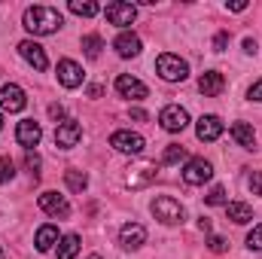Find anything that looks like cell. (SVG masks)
Instances as JSON below:
<instances>
[{
  "instance_id": "2e32d148",
  "label": "cell",
  "mask_w": 262,
  "mask_h": 259,
  "mask_svg": "<svg viewBox=\"0 0 262 259\" xmlns=\"http://www.w3.org/2000/svg\"><path fill=\"white\" fill-rule=\"evenodd\" d=\"M116 92H119L122 98H131V101H140V98H146V85H143L140 79L128 76V73L116 76Z\"/></svg>"
},
{
  "instance_id": "4fadbf2b",
  "label": "cell",
  "mask_w": 262,
  "mask_h": 259,
  "mask_svg": "<svg viewBox=\"0 0 262 259\" xmlns=\"http://www.w3.org/2000/svg\"><path fill=\"white\" fill-rule=\"evenodd\" d=\"M82 67L76 64V61H70V58H61L58 61V82L64 85V89H76V85H82Z\"/></svg>"
},
{
  "instance_id": "cb8c5ba5",
  "label": "cell",
  "mask_w": 262,
  "mask_h": 259,
  "mask_svg": "<svg viewBox=\"0 0 262 259\" xmlns=\"http://www.w3.org/2000/svg\"><path fill=\"white\" fill-rule=\"evenodd\" d=\"M64 180H67V186H70L73 192H82V189L89 186V177H85V171H79V168L64 171Z\"/></svg>"
},
{
  "instance_id": "ffe728a7",
  "label": "cell",
  "mask_w": 262,
  "mask_h": 259,
  "mask_svg": "<svg viewBox=\"0 0 262 259\" xmlns=\"http://www.w3.org/2000/svg\"><path fill=\"white\" fill-rule=\"evenodd\" d=\"M226 213H229V220L238 223V226H244V223L253 220V207L244 204V201H229V204H226Z\"/></svg>"
},
{
  "instance_id": "1f68e13d",
  "label": "cell",
  "mask_w": 262,
  "mask_h": 259,
  "mask_svg": "<svg viewBox=\"0 0 262 259\" xmlns=\"http://www.w3.org/2000/svg\"><path fill=\"white\" fill-rule=\"evenodd\" d=\"M247 186H250V192L253 195H262V171H253V174H250Z\"/></svg>"
},
{
  "instance_id": "60d3db41",
  "label": "cell",
  "mask_w": 262,
  "mask_h": 259,
  "mask_svg": "<svg viewBox=\"0 0 262 259\" xmlns=\"http://www.w3.org/2000/svg\"><path fill=\"white\" fill-rule=\"evenodd\" d=\"M0 259H3V250H0Z\"/></svg>"
},
{
  "instance_id": "5b68a950",
  "label": "cell",
  "mask_w": 262,
  "mask_h": 259,
  "mask_svg": "<svg viewBox=\"0 0 262 259\" xmlns=\"http://www.w3.org/2000/svg\"><path fill=\"white\" fill-rule=\"evenodd\" d=\"M104 15H107L110 25L125 28V25H131V21L137 18V6H134V3H125V0H113V3L104 6Z\"/></svg>"
},
{
  "instance_id": "6da1fadb",
  "label": "cell",
  "mask_w": 262,
  "mask_h": 259,
  "mask_svg": "<svg viewBox=\"0 0 262 259\" xmlns=\"http://www.w3.org/2000/svg\"><path fill=\"white\" fill-rule=\"evenodd\" d=\"M61 25H64V18H61V12L52 9V6H31V9H25V28H28L31 34H37V37L55 34Z\"/></svg>"
},
{
  "instance_id": "277c9868",
  "label": "cell",
  "mask_w": 262,
  "mask_h": 259,
  "mask_svg": "<svg viewBox=\"0 0 262 259\" xmlns=\"http://www.w3.org/2000/svg\"><path fill=\"white\" fill-rule=\"evenodd\" d=\"M156 177H159V168H156V162H137V165H131V168H128V174H125V183H128L131 189H143V186L156 183Z\"/></svg>"
},
{
  "instance_id": "f35d334b",
  "label": "cell",
  "mask_w": 262,
  "mask_h": 259,
  "mask_svg": "<svg viewBox=\"0 0 262 259\" xmlns=\"http://www.w3.org/2000/svg\"><path fill=\"white\" fill-rule=\"evenodd\" d=\"M89 259H101V256H98V253H92V256H89Z\"/></svg>"
},
{
  "instance_id": "30bf717a",
  "label": "cell",
  "mask_w": 262,
  "mask_h": 259,
  "mask_svg": "<svg viewBox=\"0 0 262 259\" xmlns=\"http://www.w3.org/2000/svg\"><path fill=\"white\" fill-rule=\"evenodd\" d=\"M79 137H82V125H79L76 119H64V122L55 128V146L73 149V146L79 143Z\"/></svg>"
},
{
  "instance_id": "74e56055",
  "label": "cell",
  "mask_w": 262,
  "mask_h": 259,
  "mask_svg": "<svg viewBox=\"0 0 262 259\" xmlns=\"http://www.w3.org/2000/svg\"><path fill=\"white\" fill-rule=\"evenodd\" d=\"M198 229H201V232H210V220H207V217H201V220H198Z\"/></svg>"
},
{
  "instance_id": "f1b7e54d",
  "label": "cell",
  "mask_w": 262,
  "mask_h": 259,
  "mask_svg": "<svg viewBox=\"0 0 262 259\" xmlns=\"http://www.w3.org/2000/svg\"><path fill=\"white\" fill-rule=\"evenodd\" d=\"M247 247H250V250H262V223L253 226V232L247 235Z\"/></svg>"
},
{
  "instance_id": "f546056e",
  "label": "cell",
  "mask_w": 262,
  "mask_h": 259,
  "mask_svg": "<svg viewBox=\"0 0 262 259\" xmlns=\"http://www.w3.org/2000/svg\"><path fill=\"white\" fill-rule=\"evenodd\" d=\"M204 201H207V204H226V189H223V186H213L210 192L204 195Z\"/></svg>"
},
{
  "instance_id": "ba28073f",
  "label": "cell",
  "mask_w": 262,
  "mask_h": 259,
  "mask_svg": "<svg viewBox=\"0 0 262 259\" xmlns=\"http://www.w3.org/2000/svg\"><path fill=\"white\" fill-rule=\"evenodd\" d=\"M25 104H28V98H25V89H21V85L6 82V85L0 89V110L18 113V110H25Z\"/></svg>"
},
{
  "instance_id": "7402d4cb",
  "label": "cell",
  "mask_w": 262,
  "mask_h": 259,
  "mask_svg": "<svg viewBox=\"0 0 262 259\" xmlns=\"http://www.w3.org/2000/svg\"><path fill=\"white\" fill-rule=\"evenodd\" d=\"M232 137H235L241 146H247V149H253V143H256V134H253V128H250L247 122H235V125H232Z\"/></svg>"
},
{
  "instance_id": "7a4b0ae2",
  "label": "cell",
  "mask_w": 262,
  "mask_h": 259,
  "mask_svg": "<svg viewBox=\"0 0 262 259\" xmlns=\"http://www.w3.org/2000/svg\"><path fill=\"white\" fill-rule=\"evenodd\" d=\"M156 70H159V76L168 79V82H183V79L189 76V64H186L180 55H174V52H162V55L156 58Z\"/></svg>"
},
{
  "instance_id": "d4e9b609",
  "label": "cell",
  "mask_w": 262,
  "mask_h": 259,
  "mask_svg": "<svg viewBox=\"0 0 262 259\" xmlns=\"http://www.w3.org/2000/svg\"><path fill=\"white\" fill-rule=\"evenodd\" d=\"M82 49H85L89 58H98L101 49H104V40H101L98 34H89V37H82Z\"/></svg>"
},
{
  "instance_id": "4dcf8cb0",
  "label": "cell",
  "mask_w": 262,
  "mask_h": 259,
  "mask_svg": "<svg viewBox=\"0 0 262 259\" xmlns=\"http://www.w3.org/2000/svg\"><path fill=\"white\" fill-rule=\"evenodd\" d=\"M207 247H210L213 253H226V250H229V244H226V238H220V235H210V241H207Z\"/></svg>"
},
{
  "instance_id": "8d00e7d4",
  "label": "cell",
  "mask_w": 262,
  "mask_h": 259,
  "mask_svg": "<svg viewBox=\"0 0 262 259\" xmlns=\"http://www.w3.org/2000/svg\"><path fill=\"white\" fill-rule=\"evenodd\" d=\"M131 119H137V122H143V119H146V113H143L140 107H134V110H131Z\"/></svg>"
},
{
  "instance_id": "44dd1931",
  "label": "cell",
  "mask_w": 262,
  "mask_h": 259,
  "mask_svg": "<svg viewBox=\"0 0 262 259\" xmlns=\"http://www.w3.org/2000/svg\"><path fill=\"white\" fill-rule=\"evenodd\" d=\"M34 244H37V250H49L52 244H58V229L55 226H40Z\"/></svg>"
},
{
  "instance_id": "ac0fdd59",
  "label": "cell",
  "mask_w": 262,
  "mask_h": 259,
  "mask_svg": "<svg viewBox=\"0 0 262 259\" xmlns=\"http://www.w3.org/2000/svg\"><path fill=\"white\" fill-rule=\"evenodd\" d=\"M113 49H116L122 58H134V55H140V37L131 34V31H122V34L113 40Z\"/></svg>"
},
{
  "instance_id": "484cf974",
  "label": "cell",
  "mask_w": 262,
  "mask_h": 259,
  "mask_svg": "<svg viewBox=\"0 0 262 259\" xmlns=\"http://www.w3.org/2000/svg\"><path fill=\"white\" fill-rule=\"evenodd\" d=\"M70 12H73V15H85V18H92V15L101 12V6H98V3H79V0H70Z\"/></svg>"
},
{
  "instance_id": "7c38bea8",
  "label": "cell",
  "mask_w": 262,
  "mask_h": 259,
  "mask_svg": "<svg viewBox=\"0 0 262 259\" xmlns=\"http://www.w3.org/2000/svg\"><path fill=\"white\" fill-rule=\"evenodd\" d=\"M40 137H43V128H40L34 119H21V122L15 125V140H18L25 149L37 146V143H40Z\"/></svg>"
},
{
  "instance_id": "ab89813d",
  "label": "cell",
  "mask_w": 262,
  "mask_h": 259,
  "mask_svg": "<svg viewBox=\"0 0 262 259\" xmlns=\"http://www.w3.org/2000/svg\"><path fill=\"white\" fill-rule=\"evenodd\" d=\"M0 128H3V116H0Z\"/></svg>"
},
{
  "instance_id": "52a82bcc",
  "label": "cell",
  "mask_w": 262,
  "mask_h": 259,
  "mask_svg": "<svg viewBox=\"0 0 262 259\" xmlns=\"http://www.w3.org/2000/svg\"><path fill=\"white\" fill-rule=\"evenodd\" d=\"M210 177H213V165H210L207 159H189L186 168H183V180H186L189 186H201V183H207Z\"/></svg>"
},
{
  "instance_id": "8992f818",
  "label": "cell",
  "mask_w": 262,
  "mask_h": 259,
  "mask_svg": "<svg viewBox=\"0 0 262 259\" xmlns=\"http://www.w3.org/2000/svg\"><path fill=\"white\" fill-rule=\"evenodd\" d=\"M110 146L119 149V153H131V156H140L143 153V137L137 131H113L110 134Z\"/></svg>"
},
{
  "instance_id": "d6986e66",
  "label": "cell",
  "mask_w": 262,
  "mask_h": 259,
  "mask_svg": "<svg viewBox=\"0 0 262 259\" xmlns=\"http://www.w3.org/2000/svg\"><path fill=\"white\" fill-rule=\"evenodd\" d=\"M195 134H198V140H204V143L216 140V137L223 134V119H220V116H201Z\"/></svg>"
},
{
  "instance_id": "3957f363",
  "label": "cell",
  "mask_w": 262,
  "mask_h": 259,
  "mask_svg": "<svg viewBox=\"0 0 262 259\" xmlns=\"http://www.w3.org/2000/svg\"><path fill=\"white\" fill-rule=\"evenodd\" d=\"M152 217H156V220H162L165 226H174V223H183L186 210H183V204H180L177 198L162 195V198H156V201H152Z\"/></svg>"
},
{
  "instance_id": "9c48e42d",
  "label": "cell",
  "mask_w": 262,
  "mask_h": 259,
  "mask_svg": "<svg viewBox=\"0 0 262 259\" xmlns=\"http://www.w3.org/2000/svg\"><path fill=\"white\" fill-rule=\"evenodd\" d=\"M159 122L165 131H183L189 125V113L180 107V104H168L162 113H159Z\"/></svg>"
},
{
  "instance_id": "603a6c76",
  "label": "cell",
  "mask_w": 262,
  "mask_h": 259,
  "mask_svg": "<svg viewBox=\"0 0 262 259\" xmlns=\"http://www.w3.org/2000/svg\"><path fill=\"white\" fill-rule=\"evenodd\" d=\"M79 235H64L61 238V244H58V259H73L79 253Z\"/></svg>"
},
{
  "instance_id": "e0dca14e",
  "label": "cell",
  "mask_w": 262,
  "mask_h": 259,
  "mask_svg": "<svg viewBox=\"0 0 262 259\" xmlns=\"http://www.w3.org/2000/svg\"><path fill=\"white\" fill-rule=\"evenodd\" d=\"M223 89H226V79H223V73H220V70H207V73H201V76H198V92H201V95L216 98Z\"/></svg>"
},
{
  "instance_id": "e575fe53",
  "label": "cell",
  "mask_w": 262,
  "mask_h": 259,
  "mask_svg": "<svg viewBox=\"0 0 262 259\" xmlns=\"http://www.w3.org/2000/svg\"><path fill=\"white\" fill-rule=\"evenodd\" d=\"M250 98H253V101H262V79L250 85Z\"/></svg>"
},
{
  "instance_id": "8fae6325",
  "label": "cell",
  "mask_w": 262,
  "mask_h": 259,
  "mask_svg": "<svg viewBox=\"0 0 262 259\" xmlns=\"http://www.w3.org/2000/svg\"><path fill=\"white\" fill-rule=\"evenodd\" d=\"M18 52H21V58L34 67V70H46V67H49V58H46L43 46H40V43H34V40L18 43Z\"/></svg>"
},
{
  "instance_id": "83f0119b",
  "label": "cell",
  "mask_w": 262,
  "mask_h": 259,
  "mask_svg": "<svg viewBox=\"0 0 262 259\" xmlns=\"http://www.w3.org/2000/svg\"><path fill=\"white\" fill-rule=\"evenodd\" d=\"M12 177H15V165H12V159L0 156V183H9Z\"/></svg>"
},
{
  "instance_id": "836d02e7",
  "label": "cell",
  "mask_w": 262,
  "mask_h": 259,
  "mask_svg": "<svg viewBox=\"0 0 262 259\" xmlns=\"http://www.w3.org/2000/svg\"><path fill=\"white\" fill-rule=\"evenodd\" d=\"M25 165H28V168H31V174H34V177H37V171H40V156H37V153H31V149H28V156H25Z\"/></svg>"
},
{
  "instance_id": "5bb4252c",
  "label": "cell",
  "mask_w": 262,
  "mask_h": 259,
  "mask_svg": "<svg viewBox=\"0 0 262 259\" xmlns=\"http://www.w3.org/2000/svg\"><path fill=\"white\" fill-rule=\"evenodd\" d=\"M40 207H43L49 217H61V220L70 217V204H67L64 195H58V192H43L40 195Z\"/></svg>"
},
{
  "instance_id": "d590c367",
  "label": "cell",
  "mask_w": 262,
  "mask_h": 259,
  "mask_svg": "<svg viewBox=\"0 0 262 259\" xmlns=\"http://www.w3.org/2000/svg\"><path fill=\"white\" fill-rule=\"evenodd\" d=\"M49 116H52V119H61V116H64V107H61V104H52V107H49Z\"/></svg>"
},
{
  "instance_id": "4316f807",
  "label": "cell",
  "mask_w": 262,
  "mask_h": 259,
  "mask_svg": "<svg viewBox=\"0 0 262 259\" xmlns=\"http://www.w3.org/2000/svg\"><path fill=\"white\" fill-rule=\"evenodd\" d=\"M189 153H186V146H177V143H171L168 149H165V156H162V162L165 165H177V162H183Z\"/></svg>"
},
{
  "instance_id": "9a60e30c",
  "label": "cell",
  "mask_w": 262,
  "mask_h": 259,
  "mask_svg": "<svg viewBox=\"0 0 262 259\" xmlns=\"http://www.w3.org/2000/svg\"><path fill=\"white\" fill-rule=\"evenodd\" d=\"M143 241H146V229H143L140 223H128V226H122V232H119V247H125V250H137V247H143Z\"/></svg>"
},
{
  "instance_id": "d6a6232c",
  "label": "cell",
  "mask_w": 262,
  "mask_h": 259,
  "mask_svg": "<svg viewBox=\"0 0 262 259\" xmlns=\"http://www.w3.org/2000/svg\"><path fill=\"white\" fill-rule=\"evenodd\" d=\"M226 46H229V34L220 31V34L213 37V52H226Z\"/></svg>"
}]
</instances>
